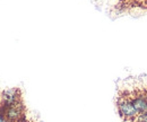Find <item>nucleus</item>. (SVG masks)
<instances>
[{"instance_id": "obj_1", "label": "nucleus", "mask_w": 147, "mask_h": 122, "mask_svg": "<svg viewBox=\"0 0 147 122\" xmlns=\"http://www.w3.org/2000/svg\"><path fill=\"white\" fill-rule=\"evenodd\" d=\"M117 109H118V113L122 120L131 122L136 121V119L138 117V112L136 111L135 106L132 104L129 92H123L118 96Z\"/></svg>"}, {"instance_id": "obj_2", "label": "nucleus", "mask_w": 147, "mask_h": 122, "mask_svg": "<svg viewBox=\"0 0 147 122\" xmlns=\"http://www.w3.org/2000/svg\"><path fill=\"white\" fill-rule=\"evenodd\" d=\"M0 114L5 118L6 122H20L24 120V104L20 101L10 106L0 105Z\"/></svg>"}, {"instance_id": "obj_3", "label": "nucleus", "mask_w": 147, "mask_h": 122, "mask_svg": "<svg viewBox=\"0 0 147 122\" xmlns=\"http://www.w3.org/2000/svg\"><path fill=\"white\" fill-rule=\"evenodd\" d=\"M22 101V94L18 88H8L0 94V105L10 106Z\"/></svg>"}, {"instance_id": "obj_4", "label": "nucleus", "mask_w": 147, "mask_h": 122, "mask_svg": "<svg viewBox=\"0 0 147 122\" xmlns=\"http://www.w3.org/2000/svg\"><path fill=\"white\" fill-rule=\"evenodd\" d=\"M130 97L132 101V104L135 106L136 111L139 114L147 113V96L144 90H135V92H129Z\"/></svg>"}, {"instance_id": "obj_5", "label": "nucleus", "mask_w": 147, "mask_h": 122, "mask_svg": "<svg viewBox=\"0 0 147 122\" xmlns=\"http://www.w3.org/2000/svg\"><path fill=\"white\" fill-rule=\"evenodd\" d=\"M118 7L122 9L136 8V7L147 9V0H120Z\"/></svg>"}, {"instance_id": "obj_6", "label": "nucleus", "mask_w": 147, "mask_h": 122, "mask_svg": "<svg viewBox=\"0 0 147 122\" xmlns=\"http://www.w3.org/2000/svg\"><path fill=\"white\" fill-rule=\"evenodd\" d=\"M0 122H6V120H5V118H3V117H2L1 114H0Z\"/></svg>"}, {"instance_id": "obj_7", "label": "nucleus", "mask_w": 147, "mask_h": 122, "mask_svg": "<svg viewBox=\"0 0 147 122\" xmlns=\"http://www.w3.org/2000/svg\"><path fill=\"white\" fill-rule=\"evenodd\" d=\"M145 94H146V96H147V88L145 89Z\"/></svg>"}]
</instances>
